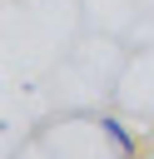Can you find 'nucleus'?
Segmentation results:
<instances>
[{"mask_svg": "<svg viewBox=\"0 0 154 159\" xmlns=\"http://www.w3.org/2000/svg\"><path fill=\"white\" fill-rule=\"evenodd\" d=\"M104 134H109V139H114V144H119V149H129V134H124V129H119V124H114V119H104Z\"/></svg>", "mask_w": 154, "mask_h": 159, "instance_id": "1", "label": "nucleus"}]
</instances>
